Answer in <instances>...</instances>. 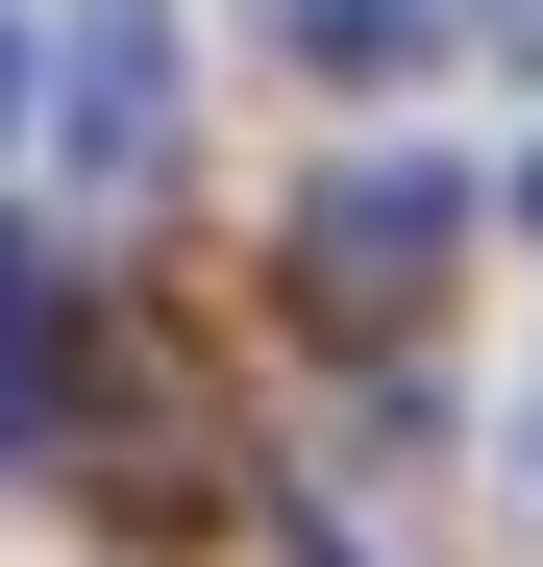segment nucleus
Segmentation results:
<instances>
[{"label":"nucleus","mask_w":543,"mask_h":567,"mask_svg":"<svg viewBox=\"0 0 543 567\" xmlns=\"http://www.w3.org/2000/svg\"><path fill=\"white\" fill-rule=\"evenodd\" d=\"M444 247H470V173H444V148H346L321 198H297V321L396 346V321L444 297Z\"/></svg>","instance_id":"f257e3e1"},{"label":"nucleus","mask_w":543,"mask_h":567,"mask_svg":"<svg viewBox=\"0 0 543 567\" xmlns=\"http://www.w3.org/2000/svg\"><path fill=\"white\" fill-rule=\"evenodd\" d=\"M50 148L124 173V198L173 173V25H148V0H74V25H50Z\"/></svg>","instance_id":"f03ea898"},{"label":"nucleus","mask_w":543,"mask_h":567,"mask_svg":"<svg viewBox=\"0 0 543 567\" xmlns=\"http://www.w3.org/2000/svg\"><path fill=\"white\" fill-rule=\"evenodd\" d=\"M50 444H74V271L0 247V468H50Z\"/></svg>","instance_id":"7ed1b4c3"},{"label":"nucleus","mask_w":543,"mask_h":567,"mask_svg":"<svg viewBox=\"0 0 543 567\" xmlns=\"http://www.w3.org/2000/svg\"><path fill=\"white\" fill-rule=\"evenodd\" d=\"M272 50H297V74H420L444 0H272Z\"/></svg>","instance_id":"20e7f679"},{"label":"nucleus","mask_w":543,"mask_h":567,"mask_svg":"<svg viewBox=\"0 0 543 567\" xmlns=\"http://www.w3.org/2000/svg\"><path fill=\"white\" fill-rule=\"evenodd\" d=\"M50 124V25H0V148H25Z\"/></svg>","instance_id":"39448f33"},{"label":"nucleus","mask_w":543,"mask_h":567,"mask_svg":"<svg viewBox=\"0 0 543 567\" xmlns=\"http://www.w3.org/2000/svg\"><path fill=\"white\" fill-rule=\"evenodd\" d=\"M519 223H543V148H519Z\"/></svg>","instance_id":"423d86ee"},{"label":"nucleus","mask_w":543,"mask_h":567,"mask_svg":"<svg viewBox=\"0 0 543 567\" xmlns=\"http://www.w3.org/2000/svg\"><path fill=\"white\" fill-rule=\"evenodd\" d=\"M519 468H543V420H519Z\"/></svg>","instance_id":"0eeeda50"}]
</instances>
